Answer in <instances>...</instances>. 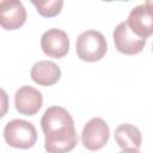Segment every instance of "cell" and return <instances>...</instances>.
Listing matches in <instances>:
<instances>
[{
	"label": "cell",
	"mask_w": 153,
	"mask_h": 153,
	"mask_svg": "<svg viewBox=\"0 0 153 153\" xmlns=\"http://www.w3.org/2000/svg\"><path fill=\"white\" fill-rule=\"evenodd\" d=\"M41 127L48 153H68L78 143L73 117L62 106L48 108L41 118Z\"/></svg>",
	"instance_id": "cell-1"
},
{
	"label": "cell",
	"mask_w": 153,
	"mask_h": 153,
	"mask_svg": "<svg viewBox=\"0 0 153 153\" xmlns=\"http://www.w3.org/2000/svg\"><path fill=\"white\" fill-rule=\"evenodd\" d=\"M108 50L104 35L96 30L81 32L75 43V51L80 60L86 62H97L102 60Z\"/></svg>",
	"instance_id": "cell-2"
},
{
	"label": "cell",
	"mask_w": 153,
	"mask_h": 153,
	"mask_svg": "<svg viewBox=\"0 0 153 153\" xmlns=\"http://www.w3.org/2000/svg\"><path fill=\"white\" fill-rule=\"evenodd\" d=\"M4 139L11 147L29 149L33 147L37 141V130L31 122L14 118L6 123L4 128Z\"/></svg>",
	"instance_id": "cell-3"
},
{
	"label": "cell",
	"mask_w": 153,
	"mask_h": 153,
	"mask_svg": "<svg viewBox=\"0 0 153 153\" xmlns=\"http://www.w3.org/2000/svg\"><path fill=\"white\" fill-rule=\"evenodd\" d=\"M110 129L100 117H93L86 122L81 130V143L88 151H99L109 141Z\"/></svg>",
	"instance_id": "cell-4"
},
{
	"label": "cell",
	"mask_w": 153,
	"mask_h": 153,
	"mask_svg": "<svg viewBox=\"0 0 153 153\" xmlns=\"http://www.w3.org/2000/svg\"><path fill=\"white\" fill-rule=\"evenodd\" d=\"M126 22L136 36L146 39L153 35V6L146 1L133 7Z\"/></svg>",
	"instance_id": "cell-5"
},
{
	"label": "cell",
	"mask_w": 153,
	"mask_h": 153,
	"mask_svg": "<svg viewBox=\"0 0 153 153\" xmlns=\"http://www.w3.org/2000/svg\"><path fill=\"white\" fill-rule=\"evenodd\" d=\"M112 38L116 49L124 55H136L142 51L146 45V39L136 36L127 22H121L114 29Z\"/></svg>",
	"instance_id": "cell-6"
},
{
	"label": "cell",
	"mask_w": 153,
	"mask_h": 153,
	"mask_svg": "<svg viewBox=\"0 0 153 153\" xmlns=\"http://www.w3.org/2000/svg\"><path fill=\"white\" fill-rule=\"evenodd\" d=\"M41 48L49 57H65L69 51L68 35L61 29H49L41 36Z\"/></svg>",
	"instance_id": "cell-7"
},
{
	"label": "cell",
	"mask_w": 153,
	"mask_h": 153,
	"mask_svg": "<svg viewBox=\"0 0 153 153\" xmlns=\"http://www.w3.org/2000/svg\"><path fill=\"white\" fill-rule=\"evenodd\" d=\"M43 104V96L42 93L32 87V86H22L17 90L14 94V106L16 110L25 116H33L36 115Z\"/></svg>",
	"instance_id": "cell-8"
},
{
	"label": "cell",
	"mask_w": 153,
	"mask_h": 153,
	"mask_svg": "<svg viewBox=\"0 0 153 153\" xmlns=\"http://www.w3.org/2000/svg\"><path fill=\"white\" fill-rule=\"evenodd\" d=\"M26 20V10L22 1H0V24L5 30H17Z\"/></svg>",
	"instance_id": "cell-9"
},
{
	"label": "cell",
	"mask_w": 153,
	"mask_h": 153,
	"mask_svg": "<svg viewBox=\"0 0 153 153\" xmlns=\"http://www.w3.org/2000/svg\"><path fill=\"white\" fill-rule=\"evenodd\" d=\"M31 79L41 86H51L56 84L61 78L60 67L49 60H42L36 62L30 71Z\"/></svg>",
	"instance_id": "cell-10"
},
{
	"label": "cell",
	"mask_w": 153,
	"mask_h": 153,
	"mask_svg": "<svg viewBox=\"0 0 153 153\" xmlns=\"http://www.w3.org/2000/svg\"><path fill=\"white\" fill-rule=\"evenodd\" d=\"M115 141L122 149H139L142 145L140 129L130 123H122L115 129Z\"/></svg>",
	"instance_id": "cell-11"
},
{
	"label": "cell",
	"mask_w": 153,
	"mask_h": 153,
	"mask_svg": "<svg viewBox=\"0 0 153 153\" xmlns=\"http://www.w3.org/2000/svg\"><path fill=\"white\" fill-rule=\"evenodd\" d=\"M31 4L36 7L37 12L42 16V17H47V18H51L57 16L62 7H63V1L62 0H48V1H36L32 0Z\"/></svg>",
	"instance_id": "cell-12"
},
{
	"label": "cell",
	"mask_w": 153,
	"mask_h": 153,
	"mask_svg": "<svg viewBox=\"0 0 153 153\" xmlns=\"http://www.w3.org/2000/svg\"><path fill=\"white\" fill-rule=\"evenodd\" d=\"M118 153H142V152H140L139 149H123Z\"/></svg>",
	"instance_id": "cell-13"
},
{
	"label": "cell",
	"mask_w": 153,
	"mask_h": 153,
	"mask_svg": "<svg viewBox=\"0 0 153 153\" xmlns=\"http://www.w3.org/2000/svg\"><path fill=\"white\" fill-rule=\"evenodd\" d=\"M147 2H148L151 6H153V0H147Z\"/></svg>",
	"instance_id": "cell-14"
},
{
	"label": "cell",
	"mask_w": 153,
	"mask_h": 153,
	"mask_svg": "<svg viewBox=\"0 0 153 153\" xmlns=\"http://www.w3.org/2000/svg\"><path fill=\"white\" fill-rule=\"evenodd\" d=\"M152 51H153V43H152Z\"/></svg>",
	"instance_id": "cell-15"
}]
</instances>
